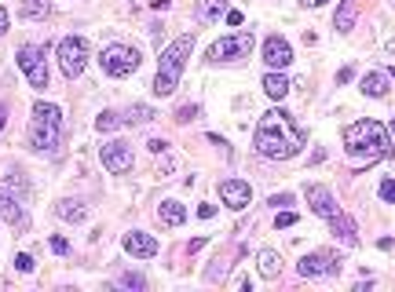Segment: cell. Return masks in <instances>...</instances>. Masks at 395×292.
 Returning <instances> with one entry per match:
<instances>
[{
  "label": "cell",
  "instance_id": "obj_1",
  "mask_svg": "<svg viewBox=\"0 0 395 292\" xmlns=\"http://www.w3.org/2000/svg\"><path fill=\"white\" fill-rule=\"evenodd\" d=\"M304 139V124L293 121V113L286 110H267L264 117L257 121V132H252V146H257V154L271 157V161H289L300 154Z\"/></svg>",
  "mask_w": 395,
  "mask_h": 292
},
{
  "label": "cell",
  "instance_id": "obj_2",
  "mask_svg": "<svg viewBox=\"0 0 395 292\" xmlns=\"http://www.w3.org/2000/svg\"><path fill=\"white\" fill-rule=\"evenodd\" d=\"M344 150L355 157H369V161H380V157H392V139L388 128L377 121H355L344 128Z\"/></svg>",
  "mask_w": 395,
  "mask_h": 292
},
{
  "label": "cell",
  "instance_id": "obj_3",
  "mask_svg": "<svg viewBox=\"0 0 395 292\" xmlns=\"http://www.w3.org/2000/svg\"><path fill=\"white\" fill-rule=\"evenodd\" d=\"M26 139H30V150H37V154H59V146H62V113H59V106L37 103Z\"/></svg>",
  "mask_w": 395,
  "mask_h": 292
},
{
  "label": "cell",
  "instance_id": "obj_4",
  "mask_svg": "<svg viewBox=\"0 0 395 292\" xmlns=\"http://www.w3.org/2000/svg\"><path fill=\"white\" fill-rule=\"evenodd\" d=\"M194 48V33H183L161 52V62H158V77H154V92L158 95H172L176 84H180V73H183V62Z\"/></svg>",
  "mask_w": 395,
  "mask_h": 292
},
{
  "label": "cell",
  "instance_id": "obj_5",
  "mask_svg": "<svg viewBox=\"0 0 395 292\" xmlns=\"http://www.w3.org/2000/svg\"><path fill=\"white\" fill-rule=\"evenodd\" d=\"M99 62H103L107 77H132V73L143 66V55H139L132 44H107L103 52H99Z\"/></svg>",
  "mask_w": 395,
  "mask_h": 292
},
{
  "label": "cell",
  "instance_id": "obj_6",
  "mask_svg": "<svg viewBox=\"0 0 395 292\" xmlns=\"http://www.w3.org/2000/svg\"><path fill=\"white\" fill-rule=\"evenodd\" d=\"M257 48V37L252 33H238V37H220L216 44H209L205 62H227V59H241Z\"/></svg>",
  "mask_w": 395,
  "mask_h": 292
},
{
  "label": "cell",
  "instance_id": "obj_7",
  "mask_svg": "<svg viewBox=\"0 0 395 292\" xmlns=\"http://www.w3.org/2000/svg\"><path fill=\"white\" fill-rule=\"evenodd\" d=\"M337 271H340V252H333V249L308 252V256L297 263V274L300 278H333Z\"/></svg>",
  "mask_w": 395,
  "mask_h": 292
},
{
  "label": "cell",
  "instance_id": "obj_8",
  "mask_svg": "<svg viewBox=\"0 0 395 292\" xmlns=\"http://www.w3.org/2000/svg\"><path fill=\"white\" fill-rule=\"evenodd\" d=\"M59 66L66 77H81L88 66V41L84 37H62L59 44Z\"/></svg>",
  "mask_w": 395,
  "mask_h": 292
},
{
  "label": "cell",
  "instance_id": "obj_9",
  "mask_svg": "<svg viewBox=\"0 0 395 292\" xmlns=\"http://www.w3.org/2000/svg\"><path fill=\"white\" fill-rule=\"evenodd\" d=\"M19 66H22V73H26V81L33 88H48V62H44V52L37 44L19 48Z\"/></svg>",
  "mask_w": 395,
  "mask_h": 292
},
{
  "label": "cell",
  "instance_id": "obj_10",
  "mask_svg": "<svg viewBox=\"0 0 395 292\" xmlns=\"http://www.w3.org/2000/svg\"><path fill=\"white\" fill-rule=\"evenodd\" d=\"M99 157H103V164H107V172H110V175H125V172H132V161H136L132 143H125V139H110V143L99 150Z\"/></svg>",
  "mask_w": 395,
  "mask_h": 292
},
{
  "label": "cell",
  "instance_id": "obj_11",
  "mask_svg": "<svg viewBox=\"0 0 395 292\" xmlns=\"http://www.w3.org/2000/svg\"><path fill=\"white\" fill-rule=\"evenodd\" d=\"M304 197H308L311 212H315V215H322V220H333V215L340 212V208H337V201H333V194H329L326 186H318V183L304 186Z\"/></svg>",
  "mask_w": 395,
  "mask_h": 292
},
{
  "label": "cell",
  "instance_id": "obj_12",
  "mask_svg": "<svg viewBox=\"0 0 395 292\" xmlns=\"http://www.w3.org/2000/svg\"><path fill=\"white\" fill-rule=\"evenodd\" d=\"M264 62L271 70H286L289 66V62H293V48H289L286 37H267V41H264Z\"/></svg>",
  "mask_w": 395,
  "mask_h": 292
},
{
  "label": "cell",
  "instance_id": "obj_13",
  "mask_svg": "<svg viewBox=\"0 0 395 292\" xmlns=\"http://www.w3.org/2000/svg\"><path fill=\"white\" fill-rule=\"evenodd\" d=\"M220 197H223L227 208L241 212V208L252 201V190H249V183H241V179H223V183H220Z\"/></svg>",
  "mask_w": 395,
  "mask_h": 292
},
{
  "label": "cell",
  "instance_id": "obj_14",
  "mask_svg": "<svg viewBox=\"0 0 395 292\" xmlns=\"http://www.w3.org/2000/svg\"><path fill=\"white\" fill-rule=\"evenodd\" d=\"M125 252H129V256H139V260H150V256H158V241L150 234L132 231V234H125Z\"/></svg>",
  "mask_w": 395,
  "mask_h": 292
},
{
  "label": "cell",
  "instance_id": "obj_15",
  "mask_svg": "<svg viewBox=\"0 0 395 292\" xmlns=\"http://www.w3.org/2000/svg\"><path fill=\"white\" fill-rule=\"evenodd\" d=\"M0 220H8L11 226H19V231H26V226H30L22 205H19V201L11 197V194H4V190H0Z\"/></svg>",
  "mask_w": 395,
  "mask_h": 292
},
{
  "label": "cell",
  "instance_id": "obj_16",
  "mask_svg": "<svg viewBox=\"0 0 395 292\" xmlns=\"http://www.w3.org/2000/svg\"><path fill=\"white\" fill-rule=\"evenodd\" d=\"M257 266H260V278H267V282H275L278 274H282V256L271 249H260L257 252Z\"/></svg>",
  "mask_w": 395,
  "mask_h": 292
},
{
  "label": "cell",
  "instance_id": "obj_17",
  "mask_svg": "<svg viewBox=\"0 0 395 292\" xmlns=\"http://www.w3.org/2000/svg\"><path fill=\"white\" fill-rule=\"evenodd\" d=\"M362 92L374 95V99H385L388 95V70H374L362 77Z\"/></svg>",
  "mask_w": 395,
  "mask_h": 292
},
{
  "label": "cell",
  "instance_id": "obj_18",
  "mask_svg": "<svg viewBox=\"0 0 395 292\" xmlns=\"http://www.w3.org/2000/svg\"><path fill=\"white\" fill-rule=\"evenodd\" d=\"M158 220L161 223H169V226H183V220H187V208L180 205V201H161L158 205Z\"/></svg>",
  "mask_w": 395,
  "mask_h": 292
},
{
  "label": "cell",
  "instance_id": "obj_19",
  "mask_svg": "<svg viewBox=\"0 0 395 292\" xmlns=\"http://www.w3.org/2000/svg\"><path fill=\"white\" fill-rule=\"evenodd\" d=\"M55 212H59V220H66V223H81L84 215H88L84 201H77V197H62Z\"/></svg>",
  "mask_w": 395,
  "mask_h": 292
},
{
  "label": "cell",
  "instance_id": "obj_20",
  "mask_svg": "<svg viewBox=\"0 0 395 292\" xmlns=\"http://www.w3.org/2000/svg\"><path fill=\"white\" fill-rule=\"evenodd\" d=\"M329 226H333V234L340 237V241H348V245H355V241H359V234H355V220L351 215H333V220H329Z\"/></svg>",
  "mask_w": 395,
  "mask_h": 292
},
{
  "label": "cell",
  "instance_id": "obj_21",
  "mask_svg": "<svg viewBox=\"0 0 395 292\" xmlns=\"http://www.w3.org/2000/svg\"><path fill=\"white\" fill-rule=\"evenodd\" d=\"M227 11V0H198V22H216Z\"/></svg>",
  "mask_w": 395,
  "mask_h": 292
},
{
  "label": "cell",
  "instance_id": "obj_22",
  "mask_svg": "<svg viewBox=\"0 0 395 292\" xmlns=\"http://www.w3.org/2000/svg\"><path fill=\"white\" fill-rule=\"evenodd\" d=\"M264 92L271 95V99H286L289 77H286V73H267V77H264Z\"/></svg>",
  "mask_w": 395,
  "mask_h": 292
},
{
  "label": "cell",
  "instance_id": "obj_23",
  "mask_svg": "<svg viewBox=\"0 0 395 292\" xmlns=\"http://www.w3.org/2000/svg\"><path fill=\"white\" fill-rule=\"evenodd\" d=\"M333 22H337V30H340V33H348V30L355 26V0H344Z\"/></svg>",
  "mask_w": 395,
  "mask_h": 292
},
{
  "label": "cell",
  "instance_id": "obj_24",
  "mask_svg": "<svg viewBox=\"0 0 395 292\" xmlns=\"http://www.w3.org/2000/svg\"><path fill=\"white\" fill-rule=\"evenodd\" d=\"M154 117H158V113L150 110V106H132V110L125 113L121 121H129V124H150V121H154Z\"/></svg>",
  "mask_w": 395,
  "mask_h": 292
},
{
  "label": "cell",
  "instance_id": "obj_25",
  "mask_svg": "<svg viewBox=\"0 0 395 292\" xmlns=\"http://www.w3.org/2000/svg\"><path fill=\"white\" fill-rule=\"evenodd\" d=\"M22 15H26V19H44L48 4H44V0H22Z\"/></svg>",
  "mask_w": 395,
  "mask_h": 292
},
{
  "label": "cell",
  "instance_id": "obj_26",
  "mask_svg": "<svg viewBox=\"0 0 395 292\" xmlns=\"http://www.w3.org/2000/svg\"><path fill=\"white\" fill-rule=\"evenodd\" d=\"M118 124H121V117H118L113 110H103V113L95 117V128H99V132H113Z\"/></svg>",
  "mask_w": 395,
  "mask_h": 292
},
{
  "label": "cell",
  "instance_id": "obj_27",
  "mask_svg": "<svg viewBox=\"0 0 395 292\" xmlns=\"http://www.w3.org/2000/svg\"><path fill=\"white\" fill-rule=\"evenodd\" d=\"M33 256H30V252H19V256H15V271H22V274H30L33 271Z\"/></svg>",
  "mask_w": 395,
  "mask_h": 292
},
{
  "label": "cell",
  "instance_id": "obj_28",
  "mask_svg": "<svg viewBox=\"0 0 395 292\" xmlns=\"http://www.w3.org/2000/svg\"><path fill=\"white\" fill-rule=\"evenodd\" d=\"M121 285H125V289H147V278H143V274H125Z\"/></svg>",
  "mask_w": 395,
  "mask_h": 292
},
{
  "label": "cell",
  "instance_id": "obj_29",
  "mask_svg": "<svg viewBox=\"0 0 395 292\" xmlns=\"http://www.w3.org/2000/svg\"><path fill=\"white\" fill-rule=\"evenodd\" d=\"M48 245H52V252H55V256H66V252H70V241H66V237H52Z\"/></svg>",
  "mask_w": 395,
  "mask_h": 292
},
{
  "label": "cell",
  "instance_id": "obj_30",
  "mask_svg": "<svg viewBox=\"0 0 395 292\" xmlns=\"http://www.w3.org/2000/svg\"><path fill=\"white\" fill-rule=\"evenodd\" d=\"M293 223H297V215H293V212H278V220H275L278 231H286V226H293Z\"/></svg>",
  "mask_w": 395,
  "mask_h": 292
},
{
  "label": "cell",
  "instance_id": "obj_31",
  "mask_svg": "<svg viewBox=\"0 0 395 292\" xmlns=\"http://www.w3.org/2000/svg\"><path fill=\"white\" fill-rule=\"evenodd\" d=\"M380 201H395V179L380 183Z\"/></svg>",
  "mask_w": 395,
  "mask_h": 292
},
{
  "label": "cell",
  "instance_id": "obj_32",
  "mask_svg": "<svg viewBox=\"0 0 395 292\" xmlns=\"http://www.w3.org/2000/svg\"><path fill=\"white\" fill-rule=\"evenodd\" d=\"M194 117H198V110H194V106H183L180 113H176V121H180V124H187V121H194Z\"/></svg>",
  "mask_w": 395,
  "mask_h": 292
},
{
  "label": "cell",
  "instance_id": "obj_33",
  "mask_svg": "<svg viewBox=\"0 0 395 292\" xmlns=\"http://www.w3.org/2000/svg\"><path fill=\"white\" fill-rule=\"evenodd\" d=\"M271 205H275V208H286V205H293V197H289V194H275Z\"/></svg>",
  "mask_w": 395,
  "mask_h": 292
},
{
  "label": "cell",
  "instance_id": "obj_34",
  "mask_svg": "<svg viewBox=\"0 0 395 292\" xmlns=\"http://www.w3.org/2000/svg\"><path fill=\"white\" fill-rule=\"evenodd\" d=\"M198 215H201V220H212V215H216V205H198Z\"/></svg>",
  "mask_w": 395,
  "mask_h": 292
},
{
  "label": "cell",
  "instance_id": "obj_35",
  "mask_svg": "<svg viewBox=\"0 0 395 292\" xmlns=\"http://www.w3.org/2000/svg\"><path fill=\"white\" fill-rule=\"evenodd\" d=\"M227 22H231V26H241V11H227Z\"/></svg>",
  "mask_w": 395,
  "mask_h": 292
},
{
  "label": "cell",
  "instance_id": "obj_36",
  "mask_svg": "<svg viewBox=\"0 0 395 292\" xmlns=\"http://www.w3.org/2000/svg\"><path fill=\"white\" fill-rule=\"evenodd\" d=\"M4 33H8V11L0 8V37H4Z\"/></svg>",
  "mask_w": 395,
  "mask_h": 292
},
{
  "label": "cell",
  "instance_id": "obj_37",
  "mask_svg": "<svg viewBox=\"0 0 395 292\" xmlns=\"http://www.w3.org/2000/svg\"><path fill=\"white\" fill-rule=\"evenodd\" d=\"M300 4H304V8H322L326 0H300Z\"/></svg>",
  "mask_w": 395,
  "mask_h": 292
},
{
  "label": "cell",
  "instance_id": "obj_38",
  "mask_svg": "<svg viewBox=\"0 0 395 292\" xmlns=\"http://www.w3.org/2000/svg\"><path fill=\"white\" fill-rule=\"evenodd\" d=\"M4 117H8V106H0V132H4Z\"/></svg>",
  "mask_w": 395,
  "mask_h": 292
},
{
  "label": "cell",
  "instance_id": "obj_39",
  "mask_svg": "<svg viewBox=\"0 0 395 292\" xmlns=\"http://www.w3.org/2000/svg\"><path fill=\"white\" fill-rule=\"evenodd\" d=\"M388 77H392V81H395V66H392V70H388Z\"/></svg>",
  "mask_w": 395,
  "mask_h": 292
},
{
  "label": "cell",
  "instance_id": "obj_40",
  "mask_svg": "<svg viewBox=\"0 0 395 292\" xmlns=\"http://www.w3.org/2000/svg\"><path fill=\"white\" fill-rule=\"evenodd\" d=\"M392 135H395V117H392Z\"/></svg>",
  "mask_w": 395,
  "mask_h": 292
}]
</instances>
